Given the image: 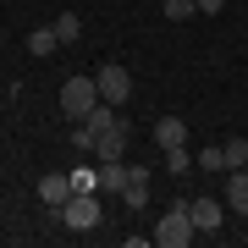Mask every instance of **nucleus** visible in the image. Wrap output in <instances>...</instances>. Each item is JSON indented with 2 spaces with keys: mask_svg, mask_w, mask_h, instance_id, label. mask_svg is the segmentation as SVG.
I'll list each match as a JSON object with an SVG mask.
<instances>
[{
  "mask_svg": "<svg viewBox=\"0 0 248 248\" xmlns=\"http://www.w3.org/2000/svg\"><path fill=\"white\" fill-rule=\"evenodd\" d=\"M166 22H187V17H199V0H166Z\"/></svg>",
  "mask_w": 248,
  "mask_h": 248,
  "instance_id": "nucleus-15",
  "label": "nucleus"
},
{
  "mask_svg": "<svg viewBox=\"0 0 248 248\" xmlns=\"http://www.w3.org/2000/svg\"><path fill=\"white\" fill-rule=\"evenodd\" d=\"M94 105H99V83H94V78H66V83H61V110H66V122H89Z\"/></svg>",
  "mask_w": 248,
  "mask_h": 248,
  "instance_id": "nucleus-2",
  "label": "nucleus"
},
{
  "mask_svg": "<svg viewBox=\"0 0 248 248\" xmlns=\"http://www.w3.org/2000/svg\"><path fill=\"white\" fill-rule=\"evenodd\" d=\"M122 199L133 204V210H143V204H149V182H127V187H122Z\"/></svg>",
  "mask_w": 248,
  "mask_h": 248,
  "instance_id": "nucleus-17",
  "label": "nucleus"
},
{
  "mask_svg": "<svg viewBox=\"0 0 248 248\" xmlns=\"http://www.w3.org/2000/svg\"><path fill=\"white\" fill-rule=\"evenodd\" d=\"M187 215H193V226L199 232H221V199H210V193H204V199H193V204H187Z\"/></svg>",
  "mask_w": 248,
  "mask_h": 248,
  "instance_id": "nucleus-8",
  "label": "nucleus"
},
{
  "mask_svg": "<svg viewBox=\"0 0 248 248\" xmlns=\"http://www.w3.org/2000/svg\"><path fill=\"white\" fill-rule=\"evenodd\" d=\"M61 221H66L72 232H94V226H99V193H72V199L61 204Z\"/></svg>",
  "mask_w": 248,
  "mask_h": 248,
  "instance_id": "nucleus-3",
  "label": "nucleus"
},
{
  "mask_svg": "<svg viewBox=\"0 0 248 248\" xmlns=\"http://www.w3.org/2000/svg\"><path fill=\"white\" fill-rule=\"evenodd\" d=\"M127 138H133V127H127V116H116L105 133L94 138V155H99V160H122V155H127Z\"/></svg>",
  "mask_w": 248,
  "mask_h": 248,
  "instance_id": "nucleus-5",
  "label": "nucleus"
},
{
  "mask_svg": "<svg viewBox=\"0 0 248 248\" xmlns=\"http://www.w3.org/2000/svg\"><path fill=\"white\" fill-rule=\"evenodd\" d=\"M94 83H99V99H105V105H127V94H133V78H127V66H116V61L99 66Z\"/></svg>",
  "mask_w": 248,
  "mask_h": 248,
  "instance_id": "nucleus-4",
  "label": "nucleus"
},
{
  "mask_svg": "<svg viewBox=\"0 0 248 248\" xmlns=\"http://www.w3.org/2000/svg\"><path fill=\"white\" fill-rule=\"evenodd\" d=\"M193 166L199 171H226V149H221V143H204V149L193 155Z\"/></svg>",
  "mask_w": 248,
  "mask_h": 248,
  "instance_id": "nucleus-13",
  "label": "nucleus"
},
{
  "mask_svg": "<svg viewBox=\"0 0 248 248\" xmlns=\"http://www.w3.org/2000/svg\"><path fill=\"white\" fill-rule=\"evenodd\" d=\"M221 149H226V171H243L248 166V138H226Z\"/></svg>",
  "mask_w": 248,
  "mask_h": 248,
  "instance_id": "nucleus-14",
  "label": "nucleus"
},
{
  "mask_svg": "<svg viewBox=\"0 0 248 248\" xmlns=\"http://www.w3.org/2000/svg\"><path fill=\"white\" fill-rule=\"evenodd\" d=\"M199 11H204V17H215V11H226V0H199Z\"/></svg>",
  "mask_w": 248,
  "mask_h": 248,
  "instance_id": "nucleus-19",
  "label": "nucleus"
},
{
  "mask_svg": "<svg viewBox=\"0 0 248 248\" xmlns=\"http://www.w3.org/2000/svg\"><path fill=\"white\" fill-rule=\"evenodd\" d=\"M28 50H33V55H55V50H61L55 28H33V33H28Z\"/></svg>",
  "mask_w": 248,
  "mask_h": 248,
  "instance_id": "nucleus-12",
  "label": "nucleus"
},
{
  "mask_svg": "<svg viewBox=\"0 0 248 248\" xmlns=\"http://www.w3.org/2000/svg\"><path fill=\"white\" fill-rule=\"evenodd\" d=\"M127 187V166L122 160H99V193H122Z\"/></svg>",
  "mask_w": 248,
  "mask_h": 248,
  "instance_id": "nucleus-9",
  "label": "nucleus"
},
{
  "mask_svg": "<svg viewBox=\"0 0 248 248\" xmlns=\"http://www.w3.org/2000/svg\"><path fill=\"white\" fill-rule=\"evenodd\" d=\"M226 204H232L237 215H248V166L232 171V182H226Z\"/></svg>",
  "mask_w": 248,
  "mask_h": 248,
  "instance_id": "nucleus-10",
  "label": "nucleus"
},
{
  "mask_svg": "<svg viewBox=\"0 0 248 248\" xmlns=\"http://www.w3.org/2000/svg\"><path fill=\"white\" fill-rule=\"evenodd\" d=\"M155 143L160 149H182L187 143V122L182 116H155Z\"/></svg>",
  "mask_w": 248,
  "mask_h": 248,
  "instance_id": "nucleus-7",
  "label": "nucleus"
},
{
  "mask_svg": "<svg viewBox=\"0 0 248 248\" xmlns=\"http://www.w3.org/2000/svg\"><path fill=\"white\" fill-rule=\"evenodd\" d=\"M50 28H55V39H61V45H78V39H83V17H78V11H61Z\"/></svg>",
  "mask_w": 248,
  "mask_h": 248,
  "instance_id": "nucleus-11",
  "label": "nucleus"
},
{
  "mask_svg": "<svg viewBox=\"0 0 248 248\" xmlns=\"http://www.w3.org/2000/svg\"><path fill=\"white\" fill-rule=\"evenodd\" d=\"M72 193H78V187H72V177H66V171H45V177H39V199H45L55 215H61V204H66Z\"/></svg>",
  "mask_w": 248,
  "mask_h": 248,
  "instance_id": "nucleus-6",
  "label": "nucleus"
},
{
  "mask_svg": "<svg viewBox=\"0 0 248 248\" xmlns=\"http://www.w3.org/2000/svg\"><path fill=\"white\" fill-rule=\"evenodd\" d=\"M72 187L78 193H99V171H72Z\"/></svg>",
  "mask_w": 248,
  "mask_h": 248,
  "instance_id": "nucleus-18",
  "label": "nucleus"
},
{
  "mask_svg": "<svg viewBox=\"0 0 248 248\" xmlns=\"http://www.w3.org/2000/svg\"><path fill=\"white\" fill-rule=\"evenodd\" d=\"M187 166H193V155H187V143H182V149H166V171H171V177H182Z\"/></svg>",
  "mask_w": 248,
  "mask_h": 248,
  "instance_id": "nucleus-16",
  "label": "nucleus"
},
{
  "mask_svg": "<svg viewBox=\"0 0 248 248\" xmlns=\"http://www.w3.org/2000/svg\"><path fill=\"white\" fill-rule=\"evenodd\" d=\"M149 237H155V248H187V243L199 237V226H193V215H187V204H171Z\"/></svg>",
  "mask_w": 248,
  "mask_h": 248,
  "instance_id": "nucleus-1",
  "label": "nucleus"
}]
</instances>
